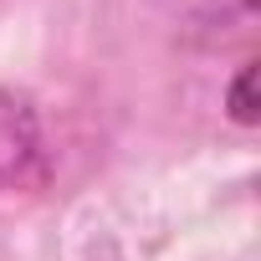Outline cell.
Returning <instances> with one entry per match:
<instances>
[{
  "instance_id": "obj_1",
  "label": "cell",
  "mask_w": 261,
  "mask_h": 261,
  "mask_svg": "<svg viewBox=\"0 0 261 261\" xmlns=\"http://www.w3.org/2000/svg\"><path fill=\"white\" fill-rule=\"evenodd\" d=\"M51 169L46 154V128L36 102L21 87H0V195L36 190Z\"/></svg>"
},
{
  "instance_id": "obj_2",
  "label": "cell",
  "mask_w": 261,
  "mask_h": 261,
  "mask_svg": "<svg viewBox=\"0 0 261 261\" xmlns=\"http://www.w3.org/2000/svg\"><path fill=\"white\" fill-rule=\"evenodd\" d=\"M256 77H261V67H256V57H246V62L236 67V77L225 82V113H230V123H236V128H256V123H261Z\"/></svg>"
}]
</instances>
